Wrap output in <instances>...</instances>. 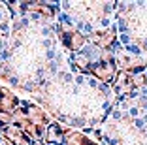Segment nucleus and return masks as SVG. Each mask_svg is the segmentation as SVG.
Wrapping results in <instances>:
<instances>
[{
	"mask_svg": "<svg viewBox=\"0 0 147 145\" xmlns=\"http://www.w3.org/2000/svg\"><path fill=\"white\" fill-rule=\"evenodd\" d=\"M132 83H134V87H143L147 83V76L145 74H136V76H132Z\"/></svg>",
	"mask_w": 147,
	"mask_h": 145,
	"instance_id": "nucleus-1",
	"label": "nucleus"
}]
</instances>
